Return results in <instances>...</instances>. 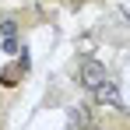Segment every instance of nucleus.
I'll return each mask as SVG.
<instances>
[{"label": "nucleus", "mask_w": 130, "mask_h": 130, "mask_svg": "<svg viewBox=\"0 0 130 130\" xmlns=\"http://www.w3.org/2000/svg\"><path fill=\"white\" fill-rule=\"evenodd\" d=\"M77 81H81L85 91H99V88L109 81V70H106V63H99L95 56H85L81 67H77Z\"/></svg>", "instance_id": "nucleus-1"}, {"label": "nucleus", "mask_w": 130, "mask_h": 130, "mask_svg": "<svg viewBox=\"0 0 130 130\" xmlns=\"http://www.w3.org/2000/svg\"><path fill=\"white\" fill-rule=\"evenodd\" d=\"M14 32H18V21H11V18H7V21H4V35H14Z\"/></svg>", "instance_id": "nucleus-2"}, {"label": "nucleus", "mask_w": 130, "mask_h": 130, "mask_svg": "<svg viewBox=\"0 0 130 130\" xmlns=\"http://www.w3.org/2000/svg\"><path fill=\"white\" fill-rule=\"evenodd\" d=\"M91 130H102V127H91Z\"/></svg>", "instance_id": "nucleus-3"}]
</instances>
